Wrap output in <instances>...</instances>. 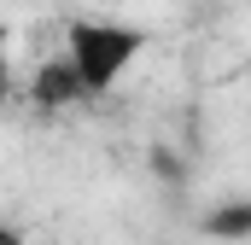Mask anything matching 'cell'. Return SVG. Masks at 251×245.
<instances>
[{"mask_svg":"<svg viewBox=\"0 0 251 245\" xmlns=\"http://www.w3.org/2000/svg\"><path fill=\"white\" fill-rule=\"evenodd\" d=\"M140 53H146V29H134V24H111V18H70L64 24V59H70L88 99L111 94L134 70Z\"/></svg>","mask_w":251,"mask_h":245,"instance_id":"cell-1","label":"cell"},{"mask_svg":"<svg viewBox=\"0 0 251 245\" xmlns=\"http://www.w3.org/2000/svg\"><path fill=\"white\" fill-rule=\"evenodd\" d=\"M199 228H204V240H251V198H222V204H210L204 216H199Z\"/></svg>","mask_w":251,"mask_h":245,"instance_id":"cell-2","label":"cell"},{"mask_svg":"<svg viewBox=\"0 0 251 245\" xmlns=\"http://www.w3.org/2000/svg\"><path fill=\"white\" fill-rule=\"evenodd\" d=\"M0 99H12V24L0 18Z\"/></svg>","mask_w":251,"mask_h":245,"instance_id":"cell-4","label":"cell"},{"mask_svg":"<svg viewBox=\"0 0 251 245\" xmlns=\"http://www.w3.org/2000/svg\"><path fill=\"white\" fill-rule=\"evenodd\" d=\"M35 99H41V105H70V99H82V82H76L70 59H53L47 70H41V82H35Z\"/></svg>","mask_w":251,"mask_h":245,"instance_id":"cell-3","label":"cell"},{"mask_svg":"<svg viewBox=\"0 0 251 245\" xmlns=\"http://www.w3.org/2000/svg\"><path fill=\"white\" fill-rule=\"evenodd\" d=\"M0 245H24V234H18V228H6V222H0Z\"/></svg>","mask_w":251,"mask_h":245,"instance_id":"cell-5","label":"cell"}]
</instances>
